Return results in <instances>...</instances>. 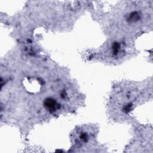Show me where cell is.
Wrapping results in <instances>:
<instances>
[{
  "label": "cell",
  "instance_id": "cell-1",
  "mask_svg": "<svg viewBox=\"0 0 153 153\" xmlns=\"http://www.w3.org/2000/svg\"><path fill=\"white\" fill-rule=\"evenodd\" d=\"M45 106L50 110H55L56 106V103L54 99H48L45 102Z\"/></svg>",
  "mask_w": 153,
  "mask_h": 153
}]
</instances>
